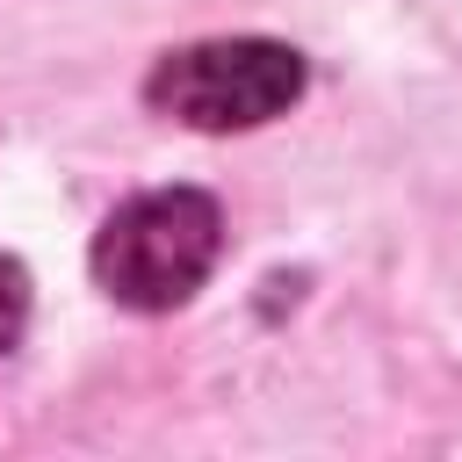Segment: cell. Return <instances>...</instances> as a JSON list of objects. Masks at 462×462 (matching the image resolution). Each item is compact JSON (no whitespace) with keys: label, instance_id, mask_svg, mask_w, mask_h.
I'll list each match as a JSON object with an SVG mask.
<instances>
[{"label":"cell","instance_id":"obj_1","mask_svg":"<svg viewBox=\"0 0 462 462\" xmlns=\"http://www.w3.org/2000/svg\"><path fill=\"white\" fill-rule=\"evenodd\" d=\"M217 253H224V209L209 188H144L101 217L87 267L108 303L159 318L209 282Z\"/></svg>","mask_w":462,"mask_h":462},{"label":"cell","instance_id":"obj_2","mask_svg":"<svg viewBox=\"0 0 462 462\" xmlns=\"http://www.w3.org/2000/svg\"><path fill=\"white\" fill-rule=\"evenodd\" d=\"M310 94V65L282 36H202L144 72V108L188 130H260Z\"/></svg>","mask_w":462,"mask_h":462},{"label":"cell","instance_id":"obj_3","mask_svg":"<svg viewBox=\"0 0 462 462\" xmlns=\"http://www.w3.org/2000/svg\"><path fill=\"white\" fill-rule=\"evenodd\" d=\"M29 267L14 260V253H0V361L22 346V332H29Z\"/></svg>","mask_w":462,"mask_h":462}]
</instances>
